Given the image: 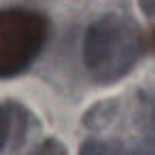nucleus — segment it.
Here are the masks:
<instances>
[{
    "label": "nucleus",
    "mask_w": 155,
    "mask_h": 155,
    "mask_svg": "<svg viewBox=\"0 0 155 155\" xmlns=\"http://www.w3.org/2000/svg\"><path fill=\"white\" fill-rule=\"evenodd\" d=\"M138 7L144 15L155 17V0H138Z\"/></svg>",
    "instance_id": "5"
},
{
    "label": "nucleus",
    "mask_w": 155,
    "mask_h": 155,
    "mask_svg": "<svg viewBox=\"0 0 155 155\" xmlns=\"http://www.w3.org/2000/svg\"><path fill=\"white\" fill-rule=\"evenodd\" d=\"M144 49V32L132 19L104 15L85 30L81 55L87 74L100 85H110L132 72Z\"/></svg>",
    "instance_id": "1"
},
{
    "label": "nucleus",
    "mask_w": 155,
    "mask_h": 155,
    "mask_svg": "<svg viewBox=\"0 0 155 155\" xmlns=\"http://www.w3.org/2000/svg\"><path fill=\"white\" fill-rule=\"evenodd\" d=\"M26 127V113L15 104H0V149H5L15 134Z\"/></svg>",
    "instance_id": "3"
},
{
    "label": "nucleus",
    "mask_w": 155,
    "mask_h": 155,
    "mask_svg": "<svg viewBox=\"0 0 155 155\" xmlns=\"http://www.w3.org/2000/svg\"><path fill=\"white\" fill-rule=\"evenodd\" d=\"M51 34L49 17L26 7L0 9V79L26 72Z\"/></svg>",
    "instance_id": "2"
},
{
    "label": "nucleus",
    "mask_w": 155,
    "mask_h": 155,
    "mask_svg": "<svg viewBox=\"0 0 155 155\" xmlns=\"http://www.w3.org/2000/svg\"><path fill=\"white\" fill-rule=\"evenodd\" d=\"M36 155H64V153H62V149H60L55 142H47V144H43V147L38 149Z\"/></svg>",
    "instance_id": "4"
},
{
    "label": "nucleus",
    "mask_w": 155,
    "mask_h": 155,
    "mask_svg": "<svg viewBox=\"0 0 155 155\" xmlns=\"http://www.w3.org/2000/svg\"><path fill=\"white\" fill-rule=\"evenodd\" d=\"M144 38H147V49L155 51V28H151L149 32H144Z\"/></svg>",
    "instance_id": "6"
}]
</instances>
